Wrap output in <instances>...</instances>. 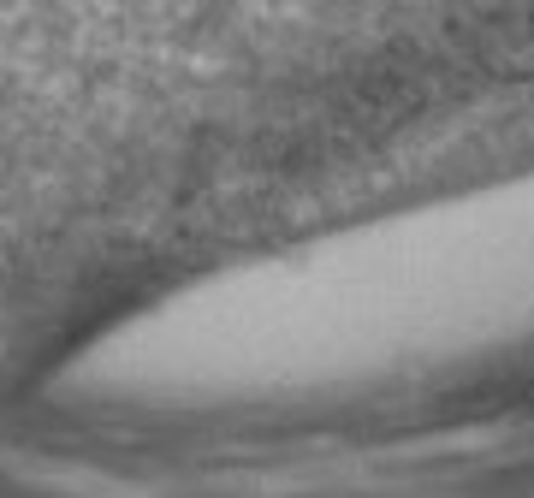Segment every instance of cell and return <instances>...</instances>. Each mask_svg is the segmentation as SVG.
Listing matches in <instances>:
<instances>
[{
	"label": "cell",
	"mask_w": 534,
	"mask_h": 498,
	"mask_svg": "<svg viewBox=\"0 0 534 498\" xmlns=\"http://www.w3.org/2000/svg\"><path fill=\"white\" fill-rule=\"evenodd\" d=\"M24 6H30V0H24ZM18 24H24V12H18Z\"/></svg>",
	"instance_id": "cell-1"
}]
</instances>
